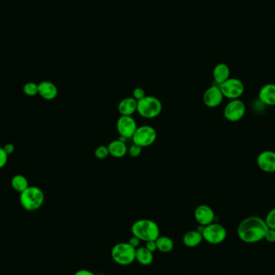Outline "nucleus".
<instances>
[{
    "label": "nucleus",
    "instance_id": "obj_20",
    "mask_svg": "<svg viewBox=\"0 0 275 275\" xmlns=\"http://www.w3.org/2000/svg\"><path fill=\"white\" fill-rule=\"evenodd\" d=\"M135 260L142 266H149L153 262V253L148 250L146 247L137 248Z\"/></svg>",
    "mask_w": 275,
    "mask_h": 275
},
{
    "label": "nucleus",
    "instance_id": "obj_8",
    "mask_svg": "<svg viewBox=\"0 0 275 275\" xmlns=\"http://www.w3.org/2000/svg\"><path fill=\"white\" fill-rule=\"evenodd\" d=\"M219 87H220L224 98H227L231 100L239 99L245 91L244 84L241 80L237 78H229Z\"/></svg>",
    "mask_w": 275,
    "mask_h": 275
},
{
    "label": "nucleus",
    "instance_id": "obj_33",
    "mask_svg": "<svg viewBox=\"0 0 275 275\" xmlns=\"http://www.w3.org/2000/svg\"><path fill=\"white\" fill-rule=\"evenodd\" d=\"M74 275H95V273H93L92 271L89 270H85V269H82V270H78L76 273H74Z\"/></svg>",
    "mask_w": 275,
    "mask_h": 275
},
{
    "label": "nucleus",
    "instance_id": "obj_13",
    "mask_svg": "<svg viewBox=\"0 0 275 275\" xmlns=\"http://www.w3.org/2000/svg\"><path fill=\"white\" fill-rule=\"evenodd\" d=\"M258 166L261 170L267 173L275 172V152L273 151H264L258 156Z\"/></svg>",
    "mask_w": 275,
    "mask_h": 275
},
{
    "label": "nucleus",
    "instance_id": "obj_17",
    "mask_svg": "<svg viewBox=\"0 0 275 275\" xmlns=\"http://www.w3.org/2000/svg\"><path fill=\"white\" fill-rule=\"evenodd\" d=\"M213 79L218 85H222L230 78V69L226 64L219 63L213 68L212 72Z\"/></svg>",
    "mask_w": 275,
    "mask_h": 275
},
{
    "label": "nucleus",
    "instance_id": "obj_24",
    "mask_svg": "<svg viewBox=\"0 0 275 275\" xmlns=\"http://www.w3.org/2000/svg\"><path fill=\"white\" fill-rule=\"evenodd\" d=\"M95 157L98 159H105L109 155V149L107 146H98L95 152Z\"/></svg>",
    "mask_w": 275,
    "mask_h": 275
},
{
    "label": "nucleus",
    "instance_id": "obj_28",
    "mask_svg": "<svg viewBox=\"0 0 275 275\" xmlns=\"http://www.w3.org/2000/svg\"><path fill=\"white\" fill-rule=\"evenodd\" d=\"M8 155L5 152L4 148H0V169L6 166L8 163Z\"/></svg>",
    "mask_w": 275,
    "mask_h": 275
},
{
    "label": "nucleus",
    "instance_id": "obj_23",
    "mask_svg": "<svg viewBox=\"0 0 275 275\" xmlns=\"http://www.w3.org/2000/svg\"><path fill=\"white\" fill-rule=\"evenodd\" d=\"M23 92L28 97H35L38 95V84L35 82H28L23 87Z\"/></svg>",
    "mask_w": 275,
    "mask_h": 275
},
{
    "label": "nucleus",
    "instance_id": "obj_31",
    "mask_svg": "<svg viewBox=\"0 0 275 275\" xmlns=\"http://www.w3.org/2000/svg\"><path fill=\"white\" fill-rule=\"evenodd\" d=\"M146 246H145V247H146L148 250H150V251L154 253V252L157 250V246H156V242H155V241H151V242H146Z\"/></svg>",
    "mask_w": 275,
    "mask_h": 275
},
{
    "label": "nucleus",
    "instance_id": "obj_22",
    "mask_svg": "<svg viewBox=\"0 0 275 275\" xmlns=\"http://www.w3.org/2000/svg\"><path fill=\"white\" fill-rule=\"evenodd\" d=\"M11 185L15 192H20V193L24 192L25 189H28V187H29V184H28V180L26 176H23L21 174L15 175L12 177L11 181Z\"/></svg>",
    "mask_w": 275,
    "mask_h": 275
},
{
    "label": "nucleus",
    "instance_id": "obj_21",
    "mask_svg": "<svg viewBox=\"0 0 275 275\" xmlns=\"http://www.w3.org/2000/svg\"><path fill=\"white\" fill-rule=\"evenodd\" d=\"M157 249L161 253H168L172 251L174 248V242L172 239L168 236H159L156 240Z\"/></svg>",
    "mask_w": 275,
    "mask_h": 275
},
{
    "label": "nucleus",
    "instance_id": "obj_26",
    "mask_svg": "<svg viewBox=\"0 0 275 275\" xmlns=\"http://www.w3.org/2000/svg\"><path fill=\"white\" fill-rule=\"evenodd\" d=\"M142 146L133 143V144L131 145V146L128 148L127 153L129 154L131 157L138 158L139 155H141V153H142Z\"/></svg>",
    "mask_w": 275,
    "mask_h": 275
},
{
    "label": "nucleus",
    "instance_id": "obj_18",
    "mask_svg": "<svg viewBox=\"0 0 275 275\" xmlns=\"http://www.w3.org/2000/svg\"><path fill=\"white\" fill-rule=\"evenodd\" d=\"M107 146L109 155H112L113 157L117 158V159L124 157L128 152L127 146L121 139L112 141V142H109Z\"/></svg>",
    "mask_w": 275,
    "mask_h": 275
},
{
    "label": "nucleus",
    "instance_id": "obj_7",
    "mask_svg": "<svg viewBox=\"0 0 275 275\" xmlns=\"http://www.w3.org/2000/svg\"><path fill=\"white\" fill-rule=\"evenodd\" d=\"M131 139L135 144L139 145L142 148H146L155 142L157 139V132L155 128L148 125L138 126Z\"/></svg>",
    "mask_w": 275,
    "mask_h": 275
},
{
    "label": "nucleus",
    "instance_id": "obj_1",
    "mask_svg": "<svg viewBox=\"0 0 275 275\" xmlns=\"http://www.w3.org/2000/svg\"><path fill=\"white\" fill-rule=\"evenodd\" d=\"M267 229L265 220L259 216H249L239 224L237 235L242 242L256 243L264 239Z\"/></svg>",
    "mask_w": 275,
    "mask_h": 275
},
{
    "label": "nucleus",
    "instance_id": "obj_5",
    "mask_svg": "<svg viewBox=\"0 0 275 275\" xmlns=\"http://www.w3.org/2000/svg\"><path fill=\"white\" fill-rule=\"evenodd\" d=\"M162 105L160 100L153 96H146L138 101L137 112L142 118L152 119L156 118L162 112Z\"/></svg>",
    "mask_w": 275,
    "mask_h": 275
},
{
    "label": "nucleus",
    "instance_id": "obj_25",
    "mask_svg": "<svg viewBox=\"0 0 275 275\" xmlns=\"http://www.w3.org/2000/svg\"><path fill=\"white\" fill-rule=\"evenodd\" d=\"M265 222L269 229H275V208L268 212Z\"/></svg>",
    "mask_w": 275,
    "mask_h": 275
},
{
    "label": "nucleus",
    "instance_id": "obj_32",
    "mask_svg": "<svg viewBox=\"0 0 275 275\" xmlns=\"http://www.w3.org/2000/svg\"><path fill=\"white\" fill-rule=\"evenodd\" d=\"M4 149L5 150V152H7L8 155L13 153L15 152V146L12 143H8L4 146Z\"/></svg>",
    "mask_w": 275,
    "mask_h": 275
},
{
    "label": "nucleus",
    "instance_id": "obj_19",
    "mask_svg": "<svg viewBox=\"0 0 275 275\" xmlns=\"http://www.w3.org/2000/svg\"><path fill=\"white\" fill-rule=\"evenodd\" d=\"M202 233L198 230H190L183 236V242L187 247L194 248L199 246L203 241Z\"/></svg>",
    "mask_w": 275,
    "mask_h": 275
},
{
    "label": "nucleus",
    "instance_id": "obj_16",
    "mask_svg": "<svg viewBox=\"0 0 275 275\" xmlns=\"http://www.w3.org/2000/svg\"><path fill=\"white\" fill-rule=\"evenodd\" d=\"M259 99L266 105H275V84H266L261 88Z\"/></svg>",
    "mask_w": 275,
    "mask_h": 275
},
{
    "label": "nucleus",
    "instance_id": "obj_3",
    "mask_svg": "<svg viewBox=\"0 0 275 275\" xmlns=\"http://www.w3.org/2000/svg\"><path fill=\"white\" fill-rule=\"evenodd\" d=\"M45 193L37 186H29L20 196V202L23 209L34 212L42 207L45 203Z\"/></svg>",
    "mask_w": 275,
    "mask_h": 275
},
{
    "label": "nucleus",
    "instance_id": "obj_10",
    "mask_svg": "<svg viewBox=\"0 0 275 275\" xmlns=\"http://www.w3.org/2000/svg\"><path fill=\"white\" fill-rule=\"evenodd\" d=\"M117 131L121 138L131 139L138 128L136 121L132 116H122L121 115L117 121Z\"/></svg>",
    "mask_w": 275,
    "mask_h": 275
},
{
    "label": "nucleus",
    "instance_id": "obj_15",
    "mask_svg": "<svg viewBox=\"0 0 275 275\" xmlns=\"http://www.w3.org/2000/svg\"><path fill=\"white\" fill-rule=\"evenodd\" d=\"M138 101L132 97L123 98L118 103V111L122 116H132L137 112Z\"/></svg>",
    "mask_w": 275,
    "mask_h": 275
},
{
    "label": "nucleus",
    "instance_id": "obj_6",
    "mask_svg": "<svg viewBox=\"0 0 275 275\" xmlns=\"http://www.w3.org/2000/svg\"><path fill=\"white\" fill-rule=\"evenodd\" d=\"M203 239L208 243L218 245L226 240L227 231L222 225L212 222L210 225L204 226L201 232Z\"/></svg>",
    "mask_w": 275,
    "mask_h": 275
},
{
    "label": "nucleus",
    "instance_id": "obj_12",
    "mask_svg": "<svg viewBox=\"0 0 275 275\" xmlns=\"http://www.w3.org/2000/svg\"><path fill=\"white\" fill-rule=\"evenodd\" d=\"M194 216L199 226H206L214 222V211L209 205H200L195 209Z\"/></svg>",
    "mask_w": 275,
    "mask_h": 275
},
{
    "label": "nucleus",
    "instance_id": "obj_29",
    "mask_svg": "<svg viewBox=\"0 0 275 275\" xmlns=\"http://www.w3.org/2000/svg\"><path fill=\"white\" fill-rule=\"evenodd\" d=\"M264 239L266 242H270V243H274L275 229H269V228H268L266 234H265Z\"/></svg>",
    "mask_w": 275,
    "mask_h": 275
},
{
    "label": "nucleus",
    "instance_id": "obj_14",
    "mask_svg": "<svg viewBox=\"0 0 275 275\" xmlns=\"http://www.w3.org/2000/svg\"><path fill=\"white\" fill-rule=\"evenodd\" d=\"M38 95L46 101H52L58 97V87L51 81H41L38 84Z\"/></svg>",
    "mask_w": 275,
    "mask_h": 275
},
{
    "label": "nucleus",
    "instance_id": "obj_11",
    "mask_svg": "<svg viewBox=\"0 0 275 275\" xmlns=\"http://www.w3.org/2000/svg\"><path fill=\"white\" fill-rule=\"evenodd\" d=\"M224 96L219 86H211L203 95V102L207 107L216 108L223 102Z\"/></svg>",
    "mask_w": 275,
    "mask_h": 275
},
{
    "label": "nucleus",
    "instance_id": "obj_30",
    "mask_svg": "<svg viewBox=\"0 0 275 275\" xmlns=\"http://www.w3.org/2000/svg\"><path fill=\"white\" fill-rule=\"evenodd\" d=\"M140 239H138L136 236H133L131 239H130V240L128 241V243L131 245V246H133L135 249L137 248L140 247Z\"/></svg>",
    "mask_w": 275,
    "mask_h": 275
},
{
    "label": "nucleus",
    "instance_id": "obj_27",
    "mask_svg": "<svg viewBox=\"0 0 275 275\" xmlns=\"http://www.w3.org/2000/svg\"><path fill=\"white\" fill-rule=\"evenodd\" d=\"M146 92L144 89L140 87H137L133 90V98H135L136 101H139V100L142 99V98L146 97Z\"/></svg>",
    "mask_w": 275,
    "mask_h": 275
},
{
    "label": "nucleus",
    "instance_id": "obj_9",
    "mask_svg": "<svg viewBox=\"0 0 275 275\" xmlns=\"http://www.w3.org/2000/svg\"><path fill=\"white\" fill-rule=\"evenodd\" d=\"M246 111V105L242 100H231L224 109V117L229 122H239L243 118Z\"/></svg>",
    "mask_w": 275,
    "mask_h": 275
},
{
    "label": "nucleus",
    "instance_id": "obj_2",
    "mask_svg": "<svg viewBox=\"0 0 275 275\" xmlns=\"http://www.w3.org/2000/svg\"><path fill=\"white\" fill-rule=\"evenodd\" d=\"M131 233L141 241H155L160 236V230L156 222L150 219L136 221L131 226Z\"/></svg>",
    "mask_w": 275,
    "mask_h": 275
},
{
    "label": "nucleus",
    "instance_id": "obj_4",
    "mask_svg": "<svg viewBox=\"0 0 275 275\" xmlns=\"http://www.w3.org/2000/svg\"><path fill=\"white\" fill-rule=\"evenodd\" d=\"M136 249L128 242H119L111 249V257L120 266H129L135 261Z\"/></svg>",
    "mask_w": 275,
    "mask_h": 275
}]
</instances>
